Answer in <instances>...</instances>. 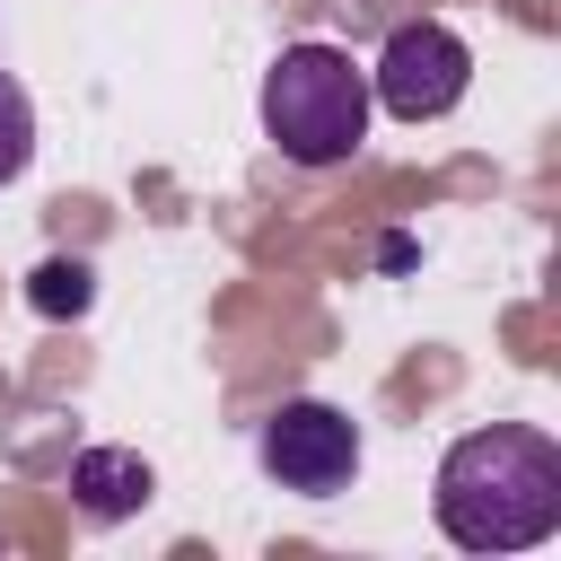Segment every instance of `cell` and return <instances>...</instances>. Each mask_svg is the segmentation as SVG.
Instances as JSON below:
<instances>
[{
    "instance_id": "6da1fadb",
    "label": "cell",
    "mask_w": 561,
    "mask_h": 561,
    "mask_svg": "<svg viewBox=\"0 0 561 561\" xmlns=\"http://www.w3.org/2000/svg\"><path fill=\"white\" fill-rule=\"evenodd\" d=\"M438 535L456 552H535L561 535V438L535 421L465 430L438 456Z\"/></svg>"
},
{
    "instance_id": "7a4b0ae2",
    "label": "cell",
    "mask_w": 561,
    "mask_h": 561,
    "mask_svg": "<svg viewBox=\"0 0 561 561\" xmlns=\"http://www.w3.org/2000/svg\"><path fill=\"white\" fill-rule=\"evenodd\" d=\"M368 70L342 44H280L263 70V140L289 167H342L368 140Z\"/></svg>"
},
{
    "instance_id": "3957f363",
    "label": "cell",
    "mask_w": 561,
    "mask_h": 561,
    "mask_svg": "<svg viewBox=\"0 0 561 561\" xmlns=\"http://www.w3.org/2000/svg\"><path fill=\"white\" fill-rule=\"evenodd\" d=\"M465 88H473V53L438 18H403L368 61V105H386L394 123H438L465 105Z\"/></svg>"
},
{
    "instance_id": "277c9868",
    "label": "cell",
    "mask_w": 561,
    "mask_h": 561,
    "mask_svg": "<svg viewBox=\"0 0 561 561\" xmlns=\"http://www.w3.org/2000/svg\"><path fill=\"white\" fill-rule=\"evenodd\" d=\"M254 456H263V473H272L280 491L333 500V491H351V473H359V421H351L342 403H324V394H289V403L263 412Z\"/></svg>"
},
{
    "instance_id": "5b68a950",
    "label": "cell",
    "mask_w": 561,
    "mask_h": 561,
    "mask_svg": "<svg viewBox=\"0 0 561 561\" xmlns=\"http://www.w3.org/2000/svg\"><path fill=\"white\" fill-rule=\"evenodd\" d=\"M149 491H158V473H149V456H131V447H88V456L70 465V500H79L96 526L140 517V508H149Z\"/></svg>"
},
{
    "instance_id": "8992f818",
    "label": "cell",
    "mask_w": 561,
    "mask_h": 561,
    "mask_svg": "<svg viewBox=\"0 0 561 561\" xmlns=\"http://www.w3.org/2000/svg\"><path fill=\"white\" fill-rule=\"evenodd\" d=\"M26 298H35V316H88V298H96V272H88L79 254H53V263H35Z\"/></svg>"
},
{
    "instance_id": "52a82bcc",
    "label": "cell",
    "mask_w": 561,
    "mask_h": 561,
    "mask_svg": "<svg viewBox=\"0 0 561 561\" xmlns=\"http://www.w3.org/2000/svg\"><path fill=\"white\" fill-rule=\"evenodd\" d=\"M35 167V105H26V88L0 70V184H18Z\"/></svg>"
}]
</instances>
